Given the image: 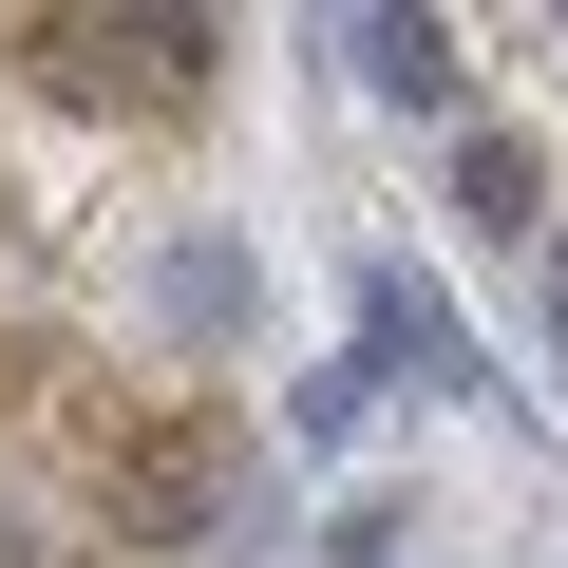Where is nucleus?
<instances>
[{
    "instance_id": "0eeeda50",
    "label": "nucleus",
    "mask_w": 568,
    "mask_h": 568,
    "mask_svg": "<svg viewBox=\"0 0 568 568\" xmlns=\"http://www.w3.org/2000/svg\"><path fill=\"white\" fill-rule=\"evenodd\" d=\"M549 361H568V304H549Z\"/></svg>"
},
{
    "instance_id": "20e7f679",
    "label": "nucleus",
    "mask_w": 568,
    "mask_h": 568,
    "mask_svg": "<svg viewBox=\"0 0 568 568\" xmlns=\"http://www.w3.org/2000/svg\"><path fill=\"white\" fill-rule=\"evenodd\" d=\"M342 58L398 95V114H455L474 77H455V20H398V0H379V20H342Z\"/></svg>"
},
{
    "instance_id": "423d86ee",
    "label": "nucleus",
    "mask_w": 568,
    "mask_h": 568,
    "mask_svg": "<svg viewBox=\"0 0 568 568\" xmlns=\"http://www.w3.org/2000/svg\"><path fill=\"white\" fill-rule=\"evenodd\" d=\"M455 209H474V227H530V209H549L530 133H455ZM530 246H549V227H530Z\"/></svg>"
},
{
    "instance_id": "f03ea898",
    "label": "nucleus",
    "mask_w": 568,
    "mask_h": 568,
    "mask_svg": "<svg viewBox=\"0 0 568 568\" xmlns=\"http://www.w3.org/2000/svg\"><path fill=\"white\" fill-rule=\"evenodd\" d=\"M114 511L152 530V549H227V436H190V417H152V436H114Z\"/></svg>"
},
{
    "instance_id": "7ed1b4c3",
    "label": "nucleus",
    "mask_w": 568,
    "mask_h": 568,
    "mask_svg": "<svg viewBox=\"0 0 568 568\" xmlns=\"http://www.w3.org/2000/svg\"><path fill=\"white\" fill-rule=\"evenodd\" d=\"M379 379H398V398H474V379H493V361L455 342V304H436V284H398V265L361 284V398H379Z\"/></svg>"
},
{
    "instance_id": "f257e3e1",
    "label": "nucleus",
    "mask_w": 568,
    "mask_h": 568,
    "mask_svg": "<svg viewBox=\"0 0 568 568\" xmlns=\"http://www.w3.org/2000/svg\"><path fill=\"white\" fill-rule=\"evenodd\" d=\"M20 58H39L77 114H190V95H209V20H190V0H114V20H20Z\"/></svg>"
},
{
    "instance_id": "39448f33",
    "label": "nucleus",
    "mask_w": 568,
    "mask_h": 568,
    "mask_svg": "<svg viewBox=\"0 0 568 568\" xmlns=\"http://www.w3.org/2000/svg\"><path fill=\"white\" fill-rule=\"evenodd\" d=\"M152 304H171V342H227V323L265 304V265H246V246H171V284H152Z\"/></svg>"
}]
</instances>
